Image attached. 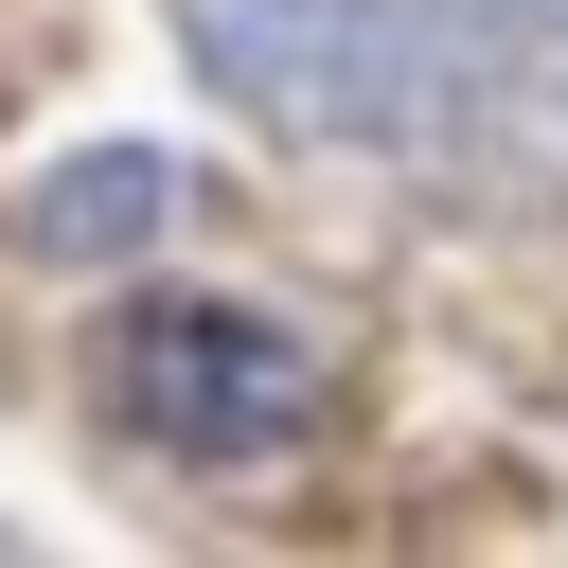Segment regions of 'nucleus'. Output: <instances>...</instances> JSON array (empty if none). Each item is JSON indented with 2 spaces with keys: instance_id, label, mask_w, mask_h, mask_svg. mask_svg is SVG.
<instances>
[{
  "instance_id": "obj_1",
  "label": "nucleus",
  "mask_w": 568,
  "mask_h": 568,
  "mask_svg": "<svg viewBox=\"0 0 568 568\" xmlns=\"http://www.w3.org/2000/svg\"><path fill=\"white\" fill-rule=\"evenodd\" d=\"M462 0H178V53L302 160H426Z\"/></svg>"
},
{
  "instance_id": "obj_2",
  "label": "nucleus",
  "mask_w": 568,
  "mask_h": 568,
  "mask_svg": "<svg viewBox=\"0 0 568 568\" xmlns=\"http://www.w3.org/2000/svg\"><path fill=\"white\" fill-rule=\"evenodd\" d=\"M106 408L142 444H284V426H320V355L266 337L248 302H142L106 337Z\"/></svg>"
},
{
  "instance_id": "obj_3",
  "label": "nucleus",
  "mask_w": 568,
  "mask_h": 568,
  "mask_svg": "<svg viewBox=\"0 0 568 568\" xmlns=\"http://www.w3.org/2000/svg\"><path fill=\"white\" fill-rule=\"evenodd\" d=\"M444 195H568V0H462L426 160Z\"/></svg>"
},
{
  "instance_id": "obj_4",
  "label": "nucleus",
  "mask_w": 568,
  "mask_h": 568,
  "mask_svg": "<svg viewBox=\"0 0 568 568\" xmlns=\"http://www.w3.org/2000/svg\"><path fill=\"white\" fill-rule=\"evenodd\" d=\"M142 213H160V160H89V178H36V195H18L36 248H124Z\"/></svg>"
}]
</instances>
